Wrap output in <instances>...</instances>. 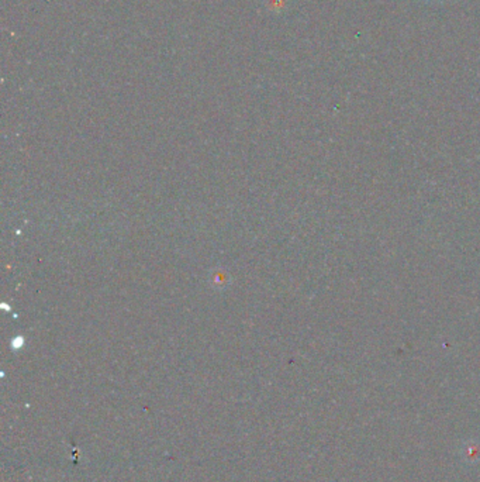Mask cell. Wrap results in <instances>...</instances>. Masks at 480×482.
<instances>
[{
	"label": "cell",
	"instance_id": "6da1fadb",
	"mask_svg": "<svg viewBox=\"0 0 480 482\" xmlns=\"http://www.w3.org/2000/svg\"><path fill=\"white\" fill-rule=\"evenodd\" d=\"M459 456L463 464L476 465L480 463V441L474 439L465 440L459 447Z\"/></svg>",
	"mask_w": 480,
	"mask_h": 482
}]
</instances>
